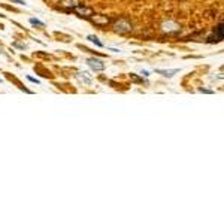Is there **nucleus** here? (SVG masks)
Returning a JSON list of instances; mask_svg holds the SVG:
<instances>
[{"label":"nucleus","mask_w":224,"mask_h":224,"mask_svg":"<svg viewBox=\"0 0 224 224\" xmlns=\"http://www.w3.org/2000/svg\"><path fill=\"white\" fill-rule=\"evenodd\" d=\"M112 29H114L115 33H120V35H126V33H130V32L133 30L130 21H127V20H124V18L117 20V21L112 24Z\"/></svg>","instance_id":"f257e3e1"},{"label":"nucleus","mask_w":224,"mask_h":224,"mask_svg":"<svg viewBox=\"0 0 224 224\" xmlns=\"http://www.w3.org/2000/svg\"><path fill=\"white\" fill-rule=\"evenodd\" d=\"M87 64H88V67L93 70V72H103L105 67H106V64L103 63V60L96 58V57H90V58H87Z\"/></svg>","instance_id":"f03ea898"},{"label":"nucleus","mask_w":224,"mask_h":224,"mask_svg":"<svg viewBox=\"0 0 224 224\" xmlns=\"http://www.w3.org/2000/svg\"><path fill=\"white\" fill-rule=\"evenodd\" d=\"M58 3H60V6H61V8H58V9H61L63 12L70 14V12H73V9H75L81 2H79V0H60Z\"/></svg>","instance_id":"7ed1b4c3"},{"label":"nucleus","mask_w":224,"mask_h":224,"mask_svg":"<svg viewBox=\"0 0 224 224\" xmlns=\"http://www.w3.org/2000/svg\"><path fill=\"white\" fill-rule=\"evenodd\" d=\"M88 21H91L96 27H99V29H103L105 26H108L109 24V18H106V17H103V15H96V14H93L91 17H90Z\"/></svg>","instance_id":"20e7f679"},{"label":"nucleus","mask_w":224,"mask_h":224,"mask_svg":"<svg viewBox=\"0 0 224 224\" xmlns=\"http://www.w3.org/2000/svg\"><path fill=\"white\" fill-rule=\"evenodd\" d=\"M75 79H76L79 84H84V85H91V84H93V79H91V76H90L88 72H82V70L76 72Z\"/></svg>","instance_id":"39448f33"},{"label":"nucleus","mask_w":224,"mask_h":224,"mask_svg":"<svg viewBox=\"0 0 224 224\" xmlns=\"http://www.w3.org/2000/svg\"><path fill=\"white\" fill-rule=\"evenodd\" d=\"M223 39H224V21L218 26L217 32H215L212 36H209L208 42H209V44H214V42H220V41H223Z\"/></svg>","instance_id":"423d86ee"},{"label":"nucleus","mask_w":224,"mask_h":224,"mask_svg":"<svg viewBox=\"0 0 224 224\" xmlns=\"http://www.w3.org/2000/svg\"><path fill=\"white\" fill-rule=\"evenodd\" d=\"M161 29H163L164 32L170 33V32H178L179 26L175 24V23H172V21H169V23H163V24H161Z\"/></svg>","instance_id":"0eeeda50"},{"label":"nucleus","mask_w":224,"mask_h":224,"mask_svg":"<svg viewBox=\"0 0 224 224\" xmlns=\"http://www.w3.org/2000/svg\"><path fill=\"white\" fill-rule=\"evenodd\" d=\"M179 69H170V70H163V69H155V72L157 73H160V75H163V76H166V78H170V76H173L176 72H178Z\"/></svg>","instance_id":"6e6552de"},{"label":"nucleus","mask_w":224,"mask_h":224,"mask_svg":"<svg viewBox=\"0 0 224 224\" xmlns=\"http://www.w3.org/2000/svg\"><path fill=\"white\" fill-rule=\"evenodd\" d=\"M87 41H90V42H93V44L96 45V46H99V48H103V42L96 36V35H88L87 36Z\"/></svg>","instance_id":"1a4fd4ad"},{"label":"nucleus","mask_w":224,"mask_h":224,"mask_svg":"<svg viewBox=\"0 0 224 224\" xmlns=\"http://www.w3.org/2000/svg\"><path fill=\"white\" fill-rule=\"evenodd\" d=\"M29 21H30V24L35 26V27H39V29H44L45 27V23L44 21H41V20H38V18H33V17H32Z\"/></svg>","instance_id":"9d476101"},{"label":"nucleus","mask_w":224,"mask_h":224,"mask_svg":"<svg viewBox=\"0 0 224 224\" xmlns=\"http://www.w3.org/2000/svg\"><path fill=\"white\" fill-rule=\"evenodd\" d=\"M130 78L133 79L134 82H140V84H148V82H146L145 79H142V78H137V76H136L134 73H132V75H130Z\"/></svg>","instance_id":"9b49d317"},{"label":"nucleus","mask_w":224,"mask_h":224,"mask_svg":"<svg viewBox=\"0 0 224 224\" xmlns=\"http://www.w3.org/2000/svg\"><path fill=\"white\" fill-rule=\"evenodd\" d=\"M27 79H29L30 82H33V84H38V85L41 84V81H39L38 78H33V76H30V75H27Z\"/></svg>","instance_id":"f8f14e48"},{"label":"nucleus","mask_w":224,"mask_h":224,"mask_svg":"<svg viewBox=\"0 0 224 224\" xmlns=\"http://www.w3.org/2000/svg\"><path fill=\"white\" fill-rule=\"evenodd\" d=\"M12 46H14V48H18V49H26V45H24V44H18V42H14Z\"/></svg>","instance_id":"ddd939ff"},{"label":"nucleus","mask_w":224,"mask_h":224,"mask_svg":"<svg viewBox=\"0 0 224 224\" xmlns=\"http://www.w3.org/2000/svg\"><path fill=\"white\" fill-rule=\"evenodd\" d=\"M12 3H17V5H21V6H23V5L27 6V3H26L24 0H12Z\"/></svg>","instance_id":"4468645a"},{"label":"nucleus","mask_w":224,"mask_h":224,"mask_svg":"<svg viewBox=\"0 0 224 224\" xmlns=\"http://www.w3.org/2000/svg\"><path fill=\"white\" fill-rule=\"evenodd\" d=\"M199 91H200V93H206V94H212V93H214L212 90H205V88H199Z\"/></svg>","instance_id":"2eb2a0df"},{"label":"nucleus","mask_w":224,"mask_h":224,"mask_svg":"<svg viewBox=\"0 0 224 224\" xmlns=\"http://www.w3.org/2000/svg\"><path fill=\"white\" fill-rule=\"evenodd\" d=\"M140 73H142V76H145V78H146V76H149V72H148V70H142Z\"/></svg>","instance_id":"dca6fc26"}]
</instances>
